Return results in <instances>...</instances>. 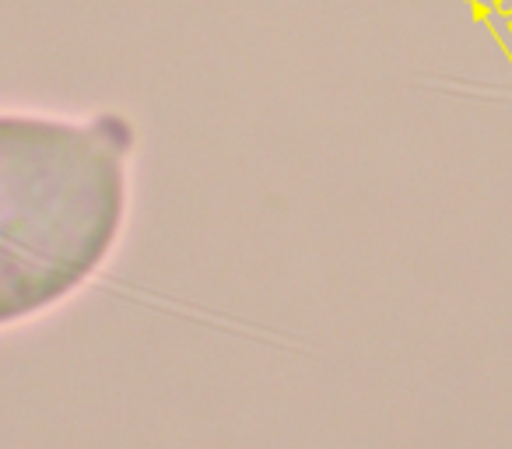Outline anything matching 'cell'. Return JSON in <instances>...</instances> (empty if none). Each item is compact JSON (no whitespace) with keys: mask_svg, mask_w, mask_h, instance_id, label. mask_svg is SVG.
<instances>
[{"mask_svg":"<svg viewBox=\"0 0 512 449\" xmlns=\"http://www.w3.org/2000/svg\"><path fill=\"white\" fill-rule=\"evenodd\" d=\"M134 134L120 116L0 113V327L88 285L123 236Z\"/></svg>","mask_w":512,"mask_h":449,"instance_id":"obj_1","label":"cell"}]
</instances>
